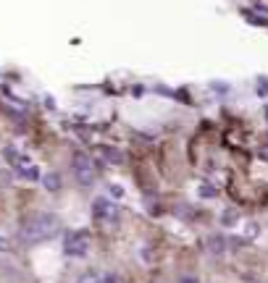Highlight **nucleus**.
<instances>
[{"label": "nucleus", "instance_id": "obj_1", "mask_svg": "<svg viewBox=\"0 0 268 283\" xmlns=\"http://www.w3.org/2000/svg\"><path fill=\"white\" fill-rule=\"evenodd\" d=\"M61 233V220L53 213H32L19 231V239L24 244H42V241H50Z\"/></svg>", "mask_w": 268, "mask_h": 283}, {"label": "nucleus", "instance_id": "obj_2", "mask_svg": "<svg viewBox=\"0 0 268 283\" xmlns=\"http://www.w3.org/2000/svg\"><path fill=\"white\" fill-rule=\"evenodd\" d=\"M71 170H74V179L82 186H92L95 181H98V165H95V160H92L90 155H84V152H76L74 155Z\"/></svg>", "mask_w": 268, "mask_h": 283}, {"label": "nucleus", "instance_id": "obj_3", "mask_svg": "<svg viewBox=\"0 0 268 283\" xmlns=\"http://www.w3.org/2000/svg\"><path fill=\"white\" fill-rule=\"evenodd\" d=\"M118 204L116 199H110V197H98L92 202V218L95 220H100V223H118Z\"/></svg>", "mask_w": 268, "mask_h": 283}, {"label": "nucleus", "instance_id": "obj_4", "mask_svg": "<svg viewBox=\"0 0 268 283\" xmlns=\"http://www.w3.org/2000/svg\"><path fill=\"white\" fill-rule=\"evenodd\" d=\"M3 155H6V160H11V165L19 170V176L21 179H29V181H35V179H40V170L32 165V160L26 155H21L19 150H13V147H6L3 150Z\"/></svg>", "mask_w": 268, "mask_h": 283}, {"label": "nucleus", "instance_id": "obj_5", "mask_svg": "<svg viewBox=\"0 0 268 283\" xmlns=\"http://www.w3.org/2000/svg\"><path fill=\"white\" fill-rule=\"evenodd\" d=\"M90 252V236L84 231H71L66 236V255L69 257H84Z\"/></svg>", "mask_w": 268, "mask_h": 283}, {"label": "nucleus", "instance_id": "obj_6", "mask_svg": "<svg viewBox=\"0 0 268 283\" xmlns=\"http://www.w3.org/2000/svg\"><path fill=\"white\" fill-rule=\"evenodd\" d=\"M226 239H224V236H208V252H211V255H224V252H226Z\"/></svg>", "mask_w": 268, "mask_h": 283}, {"label": "nucleus", "instance_id": "obj_7", "mask_svg": "<svg viewBox=\"0 0 268 283\" xmlns=\"http://www.w3.org/2000/svg\"><path fill=\"white\" fill-rule=\"evenodd\" d=\"M76 283H116V278H110V275H100V273H84V275H79Z\"/></svg>", "mask_w": 268, "mask_h": 283}, {"label": "nucleus", "instance_id": "obj_8", "mask_svg": "<svg viewBox=\"0 0 268 283\" xmlns=\"http://www.w3.org/2000/svg\"><path fill=\"white\" fill-rule=\"evenodd\" d=\"M42 186L47 189V192H58L61 189V176L58 173H47V176L42 179Z\"/></svg>", "mask_w": 268, "mask_h": 283}, {"label": "nucleus", "instance_id": "obj_9", "mask_svg": "<svg viewBox=\"0 0 268 283\" xmlns=\"http://www.w3.org/2000/svg\"><path fill=\"white\" fill-rule=\"evenodd\" d=\"M100 157H105L108 163H121V152L110 150V147H100Z\"/></svg>", "mask_w": 268, "mask_h": 283}, {"label": "nucleus", "instance_id": "obj_10", "mask_svg": "<svg viewBox=\"0 0 268 283\" xmlns=\"http://www.w3.org/2000/svg\"><path fill=\"white\" fill-rule=\"evenodd\" d=\"M258 233H260L258 223H247V226H245V236H247V239H255Z\"/></svg>", "mask_w": 268, "mask_h": 283}, {"label": "nucleus", "instance_id": "obj_11", "mask_svg": "<svg viewBox=\"0 0 268 283\" xmlns=\"http://www.w3.org/2000/svg\"><path fill=\"white\" fill-rule=\"evenodd\" d=\"M108 192H110V197H113V199H121V197H124V189H121L118 184H110Z\"/></svg>", "mask_w": 268, "mask_h": 283}, {"label": "nucleus", "instance_id": "obj_12", "mask_svg": "<svg viewBox=\"0 0 268 283\" xmlns=\"http://www.w3.org/2000/svg\"><path fill=\"white\" fill-rule=\"evenodd\" d=\"M221 223H226V226H229V223H236V213H234V210H231V213L226 210L224 215H221Z\"/></svg>", "mask_w": 268, "mask_h": 283}, {"label": "nucleus", "instance_id": "obj_13", "mask_svg": "<svg viewBox=\"0 0 268 283\" xmlns=\"http://www.w3.org/2000/svg\"><path fill=\"white\" fill-rule=\"evenodd\" d=\"M200 197H216V189L213 186H200Z\"/></svg>", "mask_w": 268, "mask_h": 283}, {"label": "nucleus", "instance_id": "obj_14", "mask_svg": "<svg viewBox=\"0 0 268 283\" xmlns=\"http://www.w3.org/2000/svg\"><path fill=\"white\" fill-rule=\"evenodd\" d=\"M11 249V241L8 239H3V236H0V252H8Z\"/></svg>", "mask_w": 268, "mask_h": 283}, {"label": "nucleus", "instance_id": "obj_15", "mask_svg": "<svg viewBox=\"0 0 268 283\" xmlns=\"http://www.w3.org/2000/svg\"><path fill=\"white\" fill-rule=\"evenodd\" d=\"M260 157L268 163V145H263V147H260Z\"/></svg>", "mask_w": 268, "mask_h": 283}, {"label": "nucleus", "instance_id": "obj_16", "mask_svg": "<svg viewBox=\"0 0 268 283\" xmlns=\"http://www.w3.org/2000/svg\"><path fill=\"white\" fill-rule=\"evenodd\" d=\"M179 283H197V278H182Z\"/></svg>", "mask_w": 268, "mask_h": 283}]
</instances>
